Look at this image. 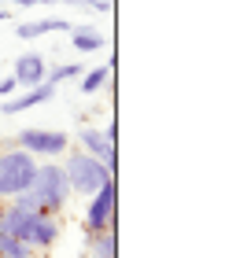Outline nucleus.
<instances>
[{
  "label": "nucleus",
  "instance_id": "f257e3e1",
  "mask_svg": "<svg viewBox=\"0 0 240 258\" xmlns=\"http://www.w3.org/2000/svg\"><path fill=\"white\" fill-rule=\"evenodd\" d=\"M33 199H37V210L48 218H56L59 210L70 203V181L63 173V162H37V173H33V184L26 188Z\"/></svg>",
  "mask_w": 240,
  "mask_h": 258
},
{
  "label": "nucleus",
  "instance_id": "f03ea898",
  "mask_svg": "<svg viewBox=\"0 0 240 258\" xmlns=\"http://www.w3.org/2000/svg\"><path fill=\"white\" fill-rule=\"evenodd\" d=\"M33 173H37V159L30 151H22V148L0 151V199L26 192L33 184Z\"/></svg>",
  "mask_w": 240,
  "mask_h": 258
},
{
  "label": "nucleus",
  "instance_id": "7ed1b4c3",
  "mask_svg": "<svg viewBox=\"0 0 240 258\" xmlns=\"http://www.w3.org/2000/svg\"><path fill=\"white\" fill-rule=\"evenodd\" d=\"M63 173H67V181H70V192H78V196H85V199L96 188H104V184L111 181L107 166H104L100 159H92L89 151H74V155H67Z\"/></svg>",
  "mask_w": 240,
  "mask_h": 258
},
{
  "label": "nucleus",
  "instance_id": "20e7f679",
  "mask_svg": "<svg viewBox=\"0 0 240 258\" xmlns=\"http://www.w3.org/2000/svg\"><path fill=\"white\" fill-rule=\"evenodd\" d=\"M15 148L30 151L33 159H59V155H67V148H70V137H67V133H59V129L33 125V129H19V137H15Z\"/></svg>",
  "mask_w": 240,
  "mask_h": 258
},
{
  "label": "nucleus",
  "instance_id": "39448f33",
  "mask_svg": "<svg viewBox=\"0 0 240 258\" xmlns=\"http://www.w3.org/2000/svg\"><path fill=\"white\" fill-rule=\"evenodd\" d=\"M115 199H118V184L115 177L104 184V188H96L89 196V207H85V232H104L115 225Z\"/></svg>",
  "mask_w": 240,
  "mask_h": 258
},
{
  "label": "nucleus",
  "instance_id": "423d86ee",
  "mask_svg": "<svg viewBox=\"0 0 240 258\" xmlns=\"http://www.w3.org/2000/svg\"><path fill=\"white\" fill-rule=\"evenodd\" d=\"M44 100H56V85H48V81H41V85H33V89H22L19 96H8L0 103V114H19V111L41 107Z\"/></svg>",
  "mask_w": 240,
  "mask_h": 258
},
{
  "label": "nucleus",
  "instance_id": "0eeeda50",
  "mask_svg": "<svg viewBox=\"0 0 240 258\" xmlns=\"http://www.w3.org/2000/svg\"><path fill=\"white\" fill-rule=\"evenodd\" d=\"M48 74V63H44V55L41 52H26V55H19L15 59V70H11V78H15V85L19 89H33V85H41Z\"/></svg>",
  "mask_w": 240,
  "mask_h": 258
},
{
  "label": "nucleus",
  "instance_id": "6e6552de",
  "mask_svg": "<svg viewBox=\"0 0 240 258\" xmlns=\"http://www.w3.org/2000/svg\"><path fill=\"white\" fill-rule=\"evenodd\" d=\"M33 225H37V214H26V210H15V207L0 210V232H8V236H15L22 243H30Z\"/></svg>",
  "mask_w": 240,
  "mask_h": 258
},
{
  "label": "nucleus",
  "instance_id": "1a4fd4ad",
  "mask_svg": "<svg viewBox=\"0 0 240 258\" xmlns=\"http://www.w3.org/2000/svg\"><path fill=\"white\" fill-rule=\"evenodd\" d=\"M63 30H70L67 19H33V22H19V26H15L19 41H33V37H44V33H63Z\"/></svg>",
  "mask_w": 240,
  "mask_h": 258
},
{
  "label": "nucleus",
  "instance_id": "9d476101",
  "mask_svg": "<svg viewBox=\"0 0 240 258\" xmlns=\"http://www.w3.org/2000/svg\"><path fill=\"white\" fill-rule=\"evenodd\" d=\"M70 44H74V52H100L107 37L96 26H70Z\"/></svg>",
  "mask_w": 240,
  "mask_h": 258
},
{
  "label": "nucleus",
  "instance_id": "9b49d317",
  "mask_svg": "<svg viewBox=\"0 0 240 258\" xmlns=\"http://www.w3.org/2000/svg\"><path fill=\"white\" fill-rule=\"evenodd\" d=\"M107 78H111V67H85V74H81L78 81H81V92H85V96H96V92H100L104 85H107Z\"/></svg>",
  "mask_w": 240,
  "mask_h": 258
},
{
  "label": "nucleus",
  "instance_id": "f8f14e48",
  "mask_svg": "<svg viewBox=\"0 0 240 258\" xmlns=\"http://www.w3.org/2000/svg\"><path fill=\"white\" fill-rule=\"evenodd\" d=\"M0 258H41V251L15 240V236H8V232H0Z\"/></svg>",
  "mask_w": 240,
  "mask_h": 258
},
{
  "label": "nucleus",
  "instance_id": "ddd939ff",
  "mask_svg": "<svg viewBox=\"0 0 240 258\" xmlns=\"http://www.w3.org/2000/svg\"><path fill=\"white\" fill-rule=\"evenodd\" d=\"M115 229H104V232H89V254L92 258H115Z\"/></svg>",
  "mask_w": 240,
  "mask_h": 258
},
{
  "label": "nucleus",
  "instance_id": "4468645a",
  "mask_svg": "<svg viewBox=\"0 0 240 258\" xmlns=\"http://www.w3.org/2000/svg\"><path fill=\"white\" fill-rule=\"evenodd\" d=\"M81 74H85L81 63H59V67H52L44 74V81H48V85H63V81H78Z\"/></svg>",
  "mask_w": 240,
  "mask_h": 258
},
{
  "label": "nucleus",
  "instance_id": "2eb2a0df",
  "mask_svg": "<svg viewBox=\"0 0 240 258\" xmlns=\"http://www.w3.org/2000/svg\"><path fill=\"white\" fill-rule=\"evenodd\" d=\"M74 8H85V11H111L107 8V0H70Z\"/></svg>",
  "mask_w": 240,
  "mask_h": 258
},
{
  "label": "nucleus",
  "instance_id": "dca6fc26",
  "mask_svg": "<svg viewBox=\"0 0 240 258\" xmlns=\"http://www.w3.org/2000/svg\"><path fill=\"white\" fill-rule=\"evenodd\" d=\"M15 89H19V85H15V78H11V74H8V78H0V100L15 96Z\"/></svg>",
  "mask_w": 240,
  "mask_h": 258
},
{
  "label": "nucleus",
  "instance_id": "f3484780",
  "mask_svg": "<svg viewBox=\"0 0 240 258\" xmlns=\"http://www.w3.org/2000/svg\"><path fill=\"white\" fill-rule=\"evenodd\" d=\"M100 133H104V137L115 144V137H118V125H115V122H107V129H100Z\"/></svg>",
  "mask_w": 240,
  "mask_h": 258
},
{
  "label": "nucleus",
  "instance_id": "a211bd4d",
  "mask_svg": "<svg viewBox=\"0 0 240 258\" xmlns=\"http://www.w3.org/2000/svg\"><path fill=\"white\" fill-rule=\"evenodd\" d=\"M15 8H41V0H11Z\"/></svg>",
  "mask_w": 240,
  "mask_h": 258
},
{
  "label": "nucleus",
  "instance_id": "6ab92c4d",
  "mask_svg": "<svg viewBox=\"0 0 240 258\" xmlns=\"http://www.w3.org/2000/svg\"><path fill=\"white\" fill-rule=\"evenodd\" d=\"M4 19H11V11H0V22H4Z\"/></svg>",
  "mask_w": 240,
  "mask_h": 258
},
{
  "label": "nucleus",
  "instance_id": "aec40b11",
  "mask_svg": "<svg viewBox=\"0 0 240 258\" xmlns=\"http://www.w3.org/2000/svg\"><path fill=\"white\" fill-rule=\"evenodd\" d=\"M41 4H59V0H41Z\"/></svg>",
  "mask_w": 240,
  "mask_h": 258
}]
</instances>
